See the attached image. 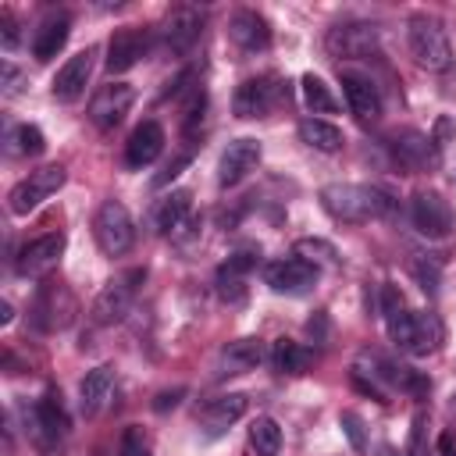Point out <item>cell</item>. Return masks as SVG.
Returning a JSON list of instances; mask_svg holds the SVG:
<instances>
[{
    "label": "cell",
    "mask_w": 456,
    "mask_h": 456,
    "mask_svg": "<svg viewBox=\"0 0 456 456\" xmlns=\"http://www.w3.org/2000/svg\"><path fill=\"white\" fill-rule=\"evenodd\" d=\"M342 96H346L349 110H353L363 125L381 118V93H378V86H374L367 75L342 71Z\"/></svg>",
    "instance_id": "20"
},
{
    "label": "cell",
    "mask_w": 456,
    "mask_h": 456,
    "mask_svg": "<svg viewBox=\"0 0 456 456\" xmlns=\"http://www.w3.org/2000/svg\"><path fill=\"white\" fill-rule=\"evenodd\" d=\"M249 445L256 456H278L281 452V428L271 417H256L249 424Z\"/></svg>",
    "instance_id": "31"
},
{
    "label": "cell",
    "mask_w": 456,
    "mask_h": 456,
    "mask_svg": "<svg viewBox=\"0 0 456 456\" xmlns=\"http://www.w3.org/2000/svg\"><path fill=\"white\" fill-rule=\"evenodd\" d=\"M189 160H192V150H185V153H178V157H175V160H171V164H167V167H164V171H160V175L153 178V189H160V185H167V182H171V178H175V175H178V171H182V167H185Z\"/></svg>",
    "instance_id": "39"
},
{
    "label": "cell",
    "mask_w": 456,
    "mask_h": 456,
    "mask_svg": "<svg viewBox=\"0 0 456 456\" xmlns=\"http://www.w3.org/2000/svg\"><path fill=\"white\" fill-rule=\"evenodd\" d=\"M324 46L331 57L338 61H356V57H370L378 50V25L374 21H342L335 28H328Z\"/></svg>",
    "instance_id": "8"
},
{
    "label": "cell",
    "mask_w": 456,
    "mask_h": 456,
    "mask_svg": "<svg viewBox=\"0 0 456 456\" xmlns=\"http://www.w3.org/2000/svg\"><path fill=\"white\" fill-rule=\"evenodd\" d=\"M299 86H303V100H306V107H310L314 114H331V110H338V100L331 96V89H328V82H324L321 75L306 71V75L299 78Z\"/></svg>",
    "instance_id": "30"
},
{
    "label": "cell",
    "mask_w": 456,
    "mask_h": 456,
    "mask_svg": "<svg viewBox=\"0 0 456 456\" xmlns=\"http://www.w3.org/2000/svg\"><path fill=\"white\" fill-rule=\"evenodd\" d=\"M246 406H249V399L242 395V392H228V395H217V399H210L207 406H203V424L217 435V431H224L228 424H235L242 413H246Z\"/></svg>",
    "instance_id": "27"
},
{
    "label": "cell",
    "mask_w": 456,
    "mask_h": 456,
    "mask_svg": "<svg viewBox=\"0 0 456 456\" xmlns=\"http://www.w3.org/2000/svg\"><path fill=\"white\" fill-rule=\"evenodd\" d=\"M142 278H146V271H142V267H132V271H125L121 278L107 281V285L96 292L93 306H89L93 324H118V321L128 314V306H132L135 289H139Z\"/></svg>",
    "instance_id": "6"
},
{
    "label": "cell",
    "mask_w": 456,
    "mask_h": 456,
    "mask_svg": "<svg viewBox=\"0 0 456 456\" xmlns=\"http://www.w3.org/2000/svg\"><path fill=\"white\" fill-rule=\"evenodd\" d=\"M68 32H71L68 14H50V18H43L39 28H36V36H32V57H36V61L57 57V53L64 50V43H68Z\"/></svg>",
    "instance_id": "25"
},
{
    "label": "cell",
    "mask_w": 456,
    "mask_h": 456,
    "mask_svg": "<svg viewBox=\"0 0 456 456\" xmlns=\"http://www.w3.org/2000/svg\"><path fill=\"white\" fill-rule=\"evenodd\" d=\"M64 178H68V171H64L61 164H46V167H39V171H28V175L7 192V207H11V214H18V217L32 214L43 200H50V196L64 185Z\"/></svg>",
    "instance_id": "5"
},
{
    "label": "cell",
    "mask_w": 456,
    "mask_h": 456,
    "mask_svg": "<svg viewBox=\"0 0 456 456\" xmlns=\"http://www.w3.org/2000/svg\"><path fill=\"white\" fill-rule=\"evenodd\" d=\"M424 424H428V413L417 410L413 413V431H410V456H424Z\"/></svg>",
    "instance_id": "37"
},
{
    "label": "cell",
    "mask_w": 456,
    "mask_h": 456,
    "mask_svg": "<svg viewBox=\"0 0 456 456\" xmlns=\"http://www.w3.org/2000/svg\"><path fill=\"white\" fill-rule=\"evenodd\" d=\"M271 363L281 374H303L314 363V349H306L303 342H292V338H278L271 349Z\"/></svg>",
    "instance_id": "29"
},
{
    "label": "cell",
    "mask_w": 456,
    "mask_h": 456,
    "mask_svg": "<svg viewBox=\"0 0 456 456\" xmlns=\"http://www.w3.org/2000/svg\"><path fill=\"white\" fill-rule=\"evenodd\" d=\"M406 43H410L413 61L424 71H449L452 68V46H449V36H445L438 18L413 14L406 25Z\"/></svg>",
    "instance_id": "2"
},
{
    "label": "cell",
    "mask_w": 456,
    "mask_h": 456,
    "mask_svg": "<svg viewBox=\"0 0 456 456\" xmlns=\"http://www.w3.org/2000/svg\"><path fill=\"white\" fill-rule=\"evenodd\" d=\"M89 71H93V50H78L75 57H68L61 64V71L53 75V100L61 103H75L82 93H86V82H89Z\"/></svg>",
    "instance_id": "19"
},
{
    "label": "cell",
    "mask_w": 456,
    "mask_h": 456,
    "mask_svg": "<svg viewBox=\"0 0 456 456\" xmlns=\"http://www.w3.org/2000/svg\"><path fill=\"white\" fill-rule=\"evenodd\" d=\"M200 32H203V14L196 7H175L164 21V46L171 53H189Z\"/></svg>",
    "instance_id": "21"
},
{
    "label": "cell",
    "mask_w": 456,
    "mask_h": 456,
    "mask_svg": "<svg viewBox=\"0 0 456 456\" xmlns=\"http://www.w3.org/2000/svg\"><path fill=\"white\" fill-rule=\"evenodd\" d=\"M4 93H18V68L14 64H4Z\"/></svg>",
    "instance_id": "41"
},
{
    "label": "cell",
    "mask_w": 456,
    "mask_h": 456,
    "mask_svg": "<svg viewBox=\"0 0 456 456\" xmlns=\"http://www.w3.org/2000/svg\"><path fill=\"white\" fill-rule=\"evenodd\" d=\"M228 39L246 53H260L271 46V25L256 11H235L228 18Z\"/></svg>",
    "instance_id": "18"
},
{
    "label": "cell",
    "mask_w": 456,
    "mask_h": 456,
    "mask_svg": "<svg viewBox=\"0 0 456 456\" xmlns=\"http://www.w3.org/2000/svg\"><path fill=\"white\" fill-rule=\"evenodd\" d=\"M93 239L96 246L107 253V256H121L132 249L135 242V224H132V214L125 210V203L118 200H107L100 203L96 217H93Z\"/></svg>",
    "instance_id": "3"
},
{
    "label": "cell",
    "mask_w": 456,
    "mask_h": 456,
    "mask_svg": "<svg viewBox=\"0 0 456 456\" xmlns=\"http://www.w3.org/2000/svg\"><path fill=\"white\" fill-rule=\"evenodd\" d=\"M260 142L256 139H249V135H242V139H232L228 146H224V153H221V160H217V182L228 189V185H239L256 164H260Z\"/></svg>",
    "instance_id": "14"
},
{
    "label": "cell",
    "mask_w": 456,
    "mask_h": 456,
    "mask_svg": "<svg viewBox=\"0 0 456 456\" xmlns=\"http://www.w3.org/2000/svg\"><path fill=\"white\" fill-rule=\"evenodd\" d=\"M189 210H192V192H189V189H171V192L153 207V228H157L160 235H175V232L185 224Z\"/></svg>",
    "instance_id": "26"
},
{
    "label": "cell",
    "mask_w": 456,
    "mask_h": 456,
    "mask_svg": "<svg viewBox=\"0 0 456 456\" xmlns=\"http://www.w3.org/2000/svg\"><path fill=\"white\" fill-rule=\"evenodd\" d=\"M321 207L342 221V224H360V221H374V217H388L392 214V196L378 185H353V182H335L321 189Z\"/></svg>",
    "instance_id": "1"
},
{
    "label": "cell",
    "mask_w": 456,
    "mask_h": 456,
    "mask_svg": "<svg viewBox=\"0 0 456 456\" xmlns=\"http://www.w3.org/2000/svg\"><path fill=\"white\" fill-rule=\"evenodd\" d=\"M264 356L267 353H264V342L260 338H235V342H228L221 349L217 367H221V374H246V370L260 367Z\"/></svg>",
    "instance_id": "24"
},
{
    "label": "cell",
    "mask_w": 456,
    "mask_h": 456,
    "mask_svg": "<svg viewBox=\"0 0 456 456\" xmlns=\"http://www.w3.org/2000/svg\"><path fill=\"white\" fill-rule=\"evenodd\" d=\"M338 424H342V431H346V438H349V445L356 449V452H363L367 449V435H363V420L353 413V410H346L342 417H338Z\"/></svg>",
    "instance_id": "35"
},
{
    "label": "cell",
    "mask_w": 456,
    "mask_h": 456,
    "mask_svg": "<svg viewBox=\"0 0 456 456\" xmlns=\"http://www.w3.org/2000/svg\"><path fill=\"white\" fill-rule=\"evenodd\" d=\"M110 388H114V367L110 363H100L93 370H86L82 385H78V406L86 417H96L107 399H110Z\"/></svg>",
    "instance_id": "23"
},
{
    "label": "cell",
    "mask_w": 456,
    "mask_h": 456,
    "mask_svg": "<svg viewBox=\"0 0 456 456\" xmlns=\"http://www.w3.org/2000/svg\"><path fill=\"white\" fill-rule=\"evenodd\" d=\"M317 278H321V267L303 256H281L264 267V281L278 296H303L317 285Z\"/></svg>",
    "instance_id": "7"
},
{
    "label": "cell",
    "mask_w": 456,
    "mask_h": 456,
    "mask_svg": "<svg viewBox=\"0 0 456 456\" xmlns=\"http://www.w3.org/2000/svg\"><path fill=\"white\" fill-rule=\"evenodd\" d=\"M64 246H68V239H64L61 232H46V235L25 242V246L18 249V256H14L18 274H25V278H43V274H50V271L57 267Z\"/></svg>",
    "instance_id": "11"
},
{
    "label": "cell",
    "mask_w": 456,
    "mask_h": 456,
    "mask_svg": "<svg viewBox=\"0 0 456 456\" xmlns=\"http://www.w3.org/2000/svg\"><path fill=\"white\" fill-rule=\"evenodd\" d=\"M7 142H11V153H21V157H39V153L46 150V135H43L36 125H18V128H11Z\"/></svg>",
    "instance_id": "32"
},
{
    "label": "cell",
    "mask_w": 456,
    "mask_h": 456,
    "mask_svg": "<svg viewBox=\"0 0 456 456\" xmlns=\"http://www.w3.org/2000/svg\"><path fill=\"white\" fill-rule=\"evenodd\" d=\"M182 395H185V388H171V392H160V395L153 399V410H157V413H164V410H175V406L182 403Z\"/></svg>",
    "instance_id": "40"
},
{
    "label": "cell",
    "mask_w": 456,
    "mask_h": 456,
    "mask_svg": "<svg viewBox=\"0 0 456 456\" xmlns=\"http://www.w3.org/2000/svg\"><path fill=\"white\" fill-rule=\"evenodd\" d=\"M410 274H413V281H417L428 296H435V292H438L442 267H438L435 260H428V256H413V260H410Z\"/></svg>",
    "instance_id": "33"
},
{
    "label": "cell",
    "mask_w": 456,
    "mask_h": 456,
    "mask_svg": "<svg viewBox=\"0 0 456 456\" xmlns=\"http://www.w3.org/2000/svg\"><path fill=\"white\" fill-rule=\"evenodd\" d=\"M410 217H413V228L428 239H445L452 232V207L442 192L435 189H420L413 192V203H410Z\"/></svg>",
    "instance_id": "10"
},
{
    "label": "cell",
    "mask_w": 456,
    "mask_h": 456,
    "mask_svg": "<svg viewBox=\"0 0 456 456\" xmlns=\"http://www.w3.org/2000/svg\"><path fill=\"white\" fill-rule=\"evenodd\" d=\"M11 321H14V310H11V303L4 299V303H0V324H11Z\"/></svg>",
    "instance_id": "42"
},
{
    "label": "cell",
    "mask_w": 456,
    "mask_h": 456,
    "mask_svg": "<svg viewBox=\"0 0 456 456\" xmlns=\"http://www.w3.org/2000/svg\"><path fill=\"white\" fill-rule=\"evenodd\" d=\"M32 321L39 331H61L75 321V296L61 281H43L32 303Z\"/></svg>",
    "instance_id": "9"
},
{
    "label": "cell",
    "mask_w": 456,
    "mask_h": 456,
    "mask_svg": "<svg viewBox=\"0 0 456 456\" xmlns=\"http://www.w3.org/2000/svg\"><path fill=\"white\" fill-rule=\"evenodd\" d=\"M132 103H135V89H132L128 82H110V86H103V89L89 100V121L107 132V128L121 125V118L128 114Z\"/></svg>",
    "instance_id": "13"
},
{
    "label": "cell",
    "mask_w": 456,
    "mask_h": 456,
    "mask_svg": "<svg viewBox=\"0 0 456 456\" xmlns=\"http://www.w3.org/2000/svg\"><path fill=\"white\" fill-rule=\"evenodd\" d=\"M260 260V249L256 246H239L221 267H217V296L224 303H242L246 299V289H242V278L256 267Z\"/></svg>",
    "instance_id": "15"
},
{
    "label": "cell",
    "mask_w": 456,
    "mask_h": 456,
    "mask_svg": "<svg viewBox=\"0 0 456 456\" xmlns=\"http://www.w3.org/2000/svg\"><path fill=\"white\" fill-rule=\"evenodd\" d=\"M299 135H303L306 146H314V150H321V153H335V150L346 146L342 128L331 125V121H324V118H303V121H299Z\"/></svg>",
    "instance_id": "28"
},
{
    "label": "cell",
    "mask_w": 456,
    "mask_h": 456,
    "mask_svg": "<svg viewBox=\"0 0 456 456\" xmlns=\"http://www.w3.org/2000/svg\"><path fill=\"white\" fill-rule=\"evenodd\" d=\"M0 43H4V50H14L18 46V21H14L11 11L0 14Z\"/></svg>",
    "instance_id": "38"
},
{
    "label": "cell",
    "mask_w": 456,
    "mask_h": 456,
    "mask_svg": "<svg viewBox=\"0 0 456 456\" xmlns=\"http://www.w3.org/2000/svg\"><path fill=\"white\" fill-rule=\"evenodd\" d=\"M164 153V128L157 121H142L132 128L128 142H125V160L128 167H150L157 157Z\"/></svg>",
    "instance_id": "22"
},
{
    "label": "cell",
    "mask_w": 456,
    "mask_h": 456,
    "mask_svg": "<svg viewBox=\"0 0 456 456\" xmlns=\"http://www.w3.org/2000/svg\"><path fill=\"white\" fill-rule=\"evenodd\" d=\"M118 456H142V431L132 424V428H125V435H121V445H118Z\"/></svg>",
    "instance_id": "36"
},
{
    "label": "cell",
    "mask_w": 456,
    "mask_h": 456,
    "mask_svg": "<svg viewBox=\"0 0 456 456\" xmlns=\"http://www.w3.org/2000/svg\"><path fill=\"white\" fill-rule=\"evenodd\" d=\"M281 96V86L274 75H256V78H246L235 96H232V110L239 118H264Z\"/></svg>",
    "instance_id": "12"
},
{
    "label": "cell",
    "mask_w": 456,
    "mask_h": 456,
    "mask_svg": "<svg viewBox=\"0 0 456 456\" xmlns=\"http://www.w3.org/2000/svg\"><path fill=\"white\" fill-rule=\"evenodd\" d=\"M142 456H146V452H142Z\"/></svg>",
    "instance_id": "43"
},
{
    "label": "cell",
    "mask_w": 456,
    "mask_h": 456,
    "mask_svg": "<svg viewBox=\"0 0 456 456\" xmlns=\"http://www.w3.org/2000/svg\"><path fill=\"white\" fill-rule=\"evenodd\" d=\"M25 420H28V428H32V442H36L43 452H53L57 442L68 435V413H64L61 392H57V388H46L43 399H36V403L25 410Z\"/></svg>",
    "instance_id": "4"
},
{
    "label": "cell",
    "mask_w": 456,
    "mask_h": 456,
    "mask_svg": "<svg viewBox=\"0 0 456 456\" xmlns=\"http://www.w3.org/2000/svg\"><path fill=\"white\" fill-rule=\"evenodd\" d=\"M388 146H392L395 164L406 167V171H420V167H431V164L438 160V153H435V139L424 135V132H413V128L395 132V135L388 139Z\"/></svg>",
    "instance_id": "17"
},
{
    "label": "cell",
    "mask_w": 456,
    "mask_h": 456,
    "mask_svg": "<svg viewBox=\"0 0 456 456\" xmlns=\"http://www.w3.org/2000/svg\"><path fill=\"white\" fill-rule=\"evenodd\" d=\"M296 256H303V260H310V264H331V260H338V253H335V246L331 242H324V239H299L296 242Z\"/></svg>",
    "instance_id": "34"
},
{
    "label": "cell",
    "mask_w": 456,
    "mask_h": 456,
    "mask_svg": "<svg viewBox=\"0 0 456 456\" xmlns=\"http://www.w3.org/2000/svg\"><path fill=\"white\" fill-rule=\"evenodd\" d=\"M150 50V36L142 28H118L107 43V71L110 75H125L128 68H135Z\"/></svg>",
    "instance_id": "16"
}]
</instances>
